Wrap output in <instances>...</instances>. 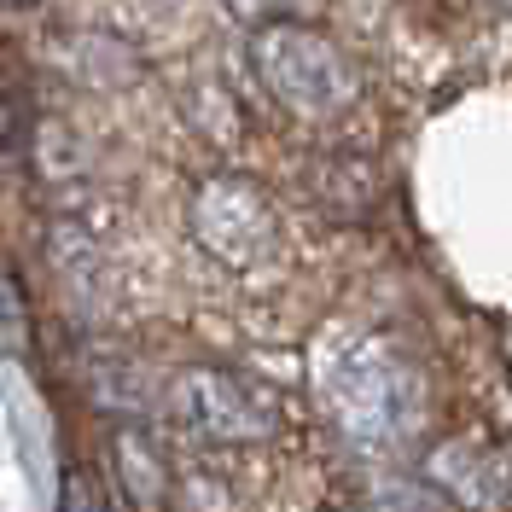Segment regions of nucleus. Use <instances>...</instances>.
Returning <instances> with one entry per match:
<instances>
[{
  "mask_svg": "<svg viewBox=\"0 0 512 512\" xmlns=\"http://www.w3.org/2000/svg\"><path fill=\"white\" fill-rule=\"evenodd\" d=\"M251 59L256 76L268 82V94L286 105L291 117H338L361 99V70L332 35L309 18H280L251 30Z\"/></svg>",
  "mask_w": 512,
  "mask_h": 512,
  "instance_id": "nucleus-1",
  "label": "nucleus"
},
{
  "mask_svg": "<svg viewBox=\"0 0 512 512\" xmlns=\"http://www.w3.org/2000/svg\"><path fill=\"white\" fill-rule=\"evenodd\" d=\"M192 245L227 274H262L280 256V216L274 198L251 175H210L192 187L187 204Z\"/></svg>",
  "mask_w": 512,
  "mask_h": 512,
  "instance_id": "nucleus-2",
  "label": "nucleus"
},
{
  "mask_svg": "<svg viewBox=\"0 0 512 512\" xmlns=\"http://www.w3.org/2000/svg\"><path fill=\"white\" fill-rule=\"evenodd\" d=\"M169 414L192 443H216V448L268 443L286 425L280 396L268 384L233 373V367H187L169 390Z\"/></svg>",
  "mask_w": 512,
  "mask_h": 512,
  "instance_id": "nucleus-3",
  "label": "nucleus"
},
{
  "mask_svg": "<svg viewBox=\"0 0 512 512\" xmlns=\"http://www.w3.org/2000/svg\"><path fill=\"white\" fill-rule=\"evenodd\" d=\"M326 396H332V414L344 419L355 443H390L408 419H414V379L384 344H367L355 350L332 379H326Z\"/></svg>",
  "mask_w": 512,
  "mask_h": 512,
  "instance_id": "nucleus-4",
  "label": "nucleus"
},
{
  "mask_svg": "<svg viewBox=\"0 0 512 512\" xmlns=\"http://www.w3.org/2000/svg\"><path fill=\"white\" fill-rule=\"evenodd\" d=\"M111 466H117L123 495H128V507L134 512H163L169 507V489H175L169 460H163L140 431H117V437H111Z\"/></svg>",
  "mask_w": 512,
  "mask_h": 512,
  "instance_id": "nucleus-5",
  "label": "nucleus"
},
{
  "mask_svg": "<svg viewBox=\"0 0 512 512\" xmlns=\"http://www.w3.org/2000/svg\"><path fill=\"white\" fill-rule=\"evenodd\" d=\"M24 291H18V280H12V268L0 262V350L18 355L24 350Z\"/></svg>",
  "mask_w": 512,
  "mask_h": 512,
  "instance_id": "nucleus-6",
  "label": "nucleus"
},
{
  "mask_svg": "<svg viewBox=\"0 0 512 512\" xmlns=\"http://www.w3.org/2000/svg\"><path fill=\"white\" fill-rule=\"evenodd\" d=\"M309 0H222V12L239 30H262V24H280V18H303Z\"/></svg>",
  "mask_w": 512,
  "mask_h": 512,
  "instance_id": "nucleus-7",
  "label": "nucleus"
},
{
  "mask_svg": "<svg viewBox=\"0 0 512 512\" xmlns=\"http://www.w3.org/2000/svg\"><path fill=\"white\" fill-rule=\"evenodd\" d=\"M59 512H105V501H99V483L82 472V466H64L59 478Z\"/></svg>",
  "mask_w": 512,
  "mask_h": 512,
  "instance_id": "nucleus-8",
  "label": "nucleus"
},
{
  "mask_svg": "<svg viewBox=\"0 0 512 512\" xmlns=\"http://www.w3.org/2000/svg\"><path fill=\"white\" fill-rule=\"evenodd\" d=\"M0 6H6V12H30L35 0H0Z\"/></svg>",
  "mask_w": 512,
  "mask_h": 512,
  "instance_id": "nucleus-9",
  "label": "nucleus"
}]
</instances>
